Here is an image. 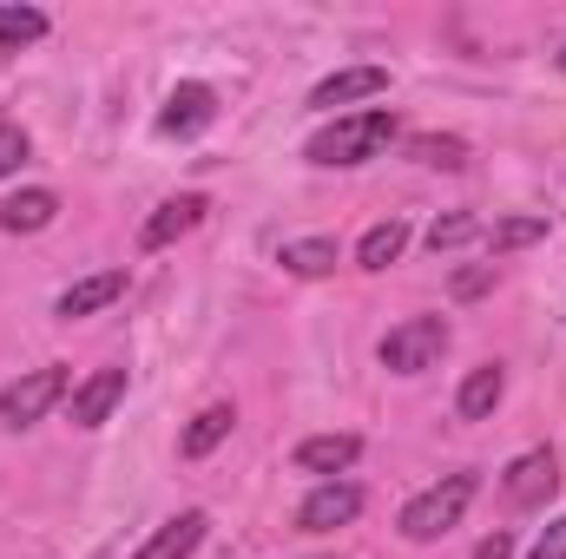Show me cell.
<instances>
[{
  "label": "cell",
  "mask_w": 566,
  "mask_h": 559,
  "mask_svg": "<svg viewBox=\"0 0 566 559\" xmlns=\"http://www.w3.org/2000/svg\"><path fill=\"white\" fill-rule=\"evenodd\" d=\"M527 559H566V514H560V520H547V534L534 540V553H527Z\"/></svg>",
  "instance_id": "25"
},
{
  "label": "cell",
  "mask_w": 566,
  "mask_h": 559,
  "mask_svg": "<svg viewBox=\"0 0 566 559\" xmlns=\"http://www.w3.org/2000/svg\"><path fill=\"white\" fill-rule=\"evenodd\" d=\"M363 514V487L356 481H323L303 507H296V527L303 534H336V527H349Z\"/></svg>",
  "instance_id": "6"
},
{
  "label": "cell",
  "mask_w": 566,
  "mask_h": 559,
  "mask_svg": "<svg viewBox=\"0 0 566 559\" xmlns=\"http://www.w3.org/2000/svg\"><path fill=\"white\" fill-rule=\"evenodd\" d=\"M119 296H126V271H93V277H80L73 289H60L53 316H60V323H80V316H93V309H106V303H119Z\"/></svg>",
  "instance_id": "12"
},
{
  "label": "cell",
  "mask_w": 566,
  "mask_h": 559,
  "mask_svg": "<svg viewBox=\"0 0 566 559\" xmlns=\"http://www.w3.org/2000/svg\"><path fill=\"white\" fill-rule=\"evenodd\" d=\"M541 238H547V218H494V224L481 231V244H488L494 257L527 251V244H541Z\"/></svg>",
  "instance_id": "19"
},
{
  "label": "cell",
  "mask_w": 566,
  "mask_h": 559,
  "mask_svg": "<svg viewBox=\"0 0 566 559\" xmlns=\"http://www.w3.org/2000/svg\"><path fill=\"white\" fill-rule=\"evenodd\" d=\"M60 218V198L46 191V184H33V191H13L7 204H0V231H13V238H27V231H46Z\"/></svg>",
  "instance_id": "15"
},
{
  "label": "cell",
  "mask_w": 566,
  "mask_h": 559,
  "mask_svg": "<svg viewBox=\"0 0 566 559\" xmlns=\"http://www.w3.org/2000/svg\"><path fill=\"white\" fill-rule=\"evenodd\" d=\"M277 264L290 277H329L336 271V238H296V244H283Z\"/></svg>",
  "instance_id": "18"
},
{
  "label": "cell",
  "mask_w": 566,
  "mask_h": 559,
  "mask_svg": "<svg viewBox=\"0 0 566 559\" xmlns=\"http://www.w3.org/2000/svg\"><path fill=\"white\" fill-rule=\"evenodd\" d=\"M218 119V93L205 86V80H185V86H171V99H165V113H158V133L165 139H191V133H205Z\"/></svg>",
  "instance_id": "7"
},
{
  "label": "cell",
  "mask_w": 566,
  "mask_h": 559,
  "mask_svg": "<svg viewBox=\"0 0 566 559\" xmlns=\"http://www.w3.org/2000/svg\"><path fill=\"white\" fill-rule=\"evenodd\" d=\"M402 139V119L389 113V106H369V113H343L336 126H323L316 139L303 145V158L310 165H323V171H349V165H369V158H382L389 145Z\"/></svg>",
  "instance_id": "1"
},
{
  "label": "cell",
  "mask_w": 566,
  "mask_h": 559,
  "mask_svg": "<svg viewBox=\"0 0 566 559\" xmlns=\"http://www.w3.org/2000/svg\"><path fill=\"white\" fill-rule=\"evenodd\" d=\"M514 553V540H507V534H494V540H481V547H474V559H507Z\"/></svg>",
  "instance_id": "26"
},
{
  "label": "cell",
  "mask_w": 566,
  "mask_h": 559,
  "mask_svg": "<svg viewBox=\"0 0 566 559\" xmlns=\"http://www.w3.org/2000/svg\"><path fill=\"white\" fill-rule=\"evenodd\" d=\"M554 487H560V461H554V447H527V454L507 467V481H501L507 507H547Z\"/></svg>",
  "instance_id": "5"
},
{
  "label": "cell",
  "mask_w": 566,
  "mask_h": 559,
  "mask_svg": "<svg viewBox=\"0 0 566 559\" xmlns=\"http://www.w3.org/2000/svg\"><path fill=\"white\" fill-rule=\"evenodd\" d=\"M205 527H211V520H205L198 507H185V514H171L133 559H191L198 547H205Z\"/></svg>",
  "instance_id": "13"
},
{
  "label": "cell",
  "mask_w": 566,
  "mask_h": 559,
  "mask_svg": "<svg viewBox=\"0 0 566 559\" xmlns=\"http://www.w3.org/2000/svg\"><path fill=\"white\" fill-rule=\"evenodd\" d=\"M231 428H238V409H231V402H211L205 415H198L191 428H185V441H178V454H185V461H205V454H211V447H218V441H224Z\"/></svg>",
  "instance_id": "17"
},
{
  "label": "cell",
  "mask_w": 566,
  "mask_h": 559,
  "mask_svg": "<svg viewBox=\"0 0 566 559\" xmlns=\"http://www.w3.org/2000/svg\"><path fill=\"white\" fill-rule=\"evenodd\" d=\"M33 40H46V13L40 7H0V53H20Z\"/></svg>",
  "instance_id": "21"
},
{
  "label": "cell",
  "mask_w": 566,
  "mask_h": 559,
  "mask_svg": "<svg viewBox=\"0 0 566 559\" xmlns=\"http://www.w3.org/2000/svg\"><path fill=\"white\" fill-rule=\"evenodd\" d=\"M474 474H441L434 487H422L409 507H402V540H416V547H428V540H441V534H454L461 527V514H468V500H474Z\"/></svg>",
  "instance_id": "2"
},
{
  "label": "cell",
  "mask_w": 566,
  "mask_h": 559,
  "mask_svg": "<svg viewBox=\"0 0 566 559\" xmlns=\"http://www.w3.org/2000/svg\"><path fill=\"white\" fill-rule=\"evenodd\" d=\"M560 66H566V53H560Z\"/></svg>",
  "instance_id": "27"
},
{
  "label": "cell",
  "mask_w": 566,
  "mask_h": 559,
  "mask_svg": "<svg viewBox=\"0 0 566 559\" xmlns=\"http://www.w3.org/2000/svg\"><path fill=\"white\" fill-rule=\"evenodd\" d=\"M66 395H73V376H66L60 362L27 369L20 382H7V389H0V428H33L46 409H60Z\"/></svg>",
  "instance_id": "4"
},
{
  "label": "cell",
  "mask_w": 566,
  "mask_h": 559,
  "mask_svg": "<svg viewBox=\"0 0 566 559\" xmlns=\"http://www.w3.org/2000/svg\"><path fill=\"white\" fill-rule=\"evenodd\" d=\"M501 395H507V369H501V362H481V369H468V376H461L454 415H461V421H488L494 409H501Z\"/></svg>",
  "instance_id": "14"
},
{
  "label": "cell",
  "mask_w": 566,
  "mask_h": 559,
  "mask_svg": "<svg viewBox=\"0 0 566 559\" xmlns=\"http://www.w3.org/2000/svg\"><path fill=\"white\" fill-rule=\"evenodd\" d=\"M402 251H409V224H402V218H389V224H369V231H363L356 264H363V271H389Z\"/></svg>",
  "instance_id": "16"
},
{
  "label": "cell",
  "mask_w": 566,
  "mask_h": 559,
  "mask_svg": "<svg viewBox=\"0 0 566 559\" xmlns=\"http://www.w3.org/2000/svg\"><path fill=\"white\" fill-rule=\"evenodd\" d=\"M409 158L428 165V171H468V145L441 139V133H416V139H409Z\"/></svg>",
  "instance_id": "22"
},
{
  "label": "cell",
  "mask_w": 566,
  "mask_h": 559,
  "mask_svg": "<svg viewBox=\"0 0 566 559\" xmlns=\"http://www.w3.org/2000/svg\"><path fill=\"white\" fill-rule=\"evenodd\" d=\"M376 93H389V73L382 66H343V73H329L310 93V106L316 113H336V106H356V99H376Z\"/></svg>",
  "instance_id": "10"
},
{
  "label": "cell",
  "mask_w": 566,
  "mask_h": 559,
  "mask_svg": "<svg viewBox=\"0 0 566 559\" xmlns=\"http://www.w3.org/2000/svg\"><path fill=\"white\" fill-rule=\"evenodd\" d=\"M481 231H488V224H481L474 211H448V218H434V224H428V251L441 257V251H461V244H481Z\"/></svg>",
  "instance_id": "20"
},
{
  "label": "cell",
  "mask_w": 566,
  "mask_h": 559,
  "mask_svg": "<svg viewBox=\"0 0 566 559\" xmlns=\"http://www.w3.org/2000/svg\"><path fill=\"white\" fill-rule=\"evenodd\" d=\"M205 211H211V198H205V191H178V198H165V204L145 218L139 244H145V251H165V244H178L185 231H198V224H205Z\"/></svg>",
  "instance_id": "9"
},
{
  "label": "cell",
  "mask_w": 566,
  "mask_h": 559,
  "mask_svg": "<svg viewBox=\"0 0 566 559\" xmlns=\"http://www.w3.org/2000/svg\"><path fill=\"white\" fill-rule=\"evenodd\" d=\"M461 303H474L481 289H494V264H474V271H454V283H448Z\"/></svg>",
  "instance_id": "24"
},
{
  "label": "cell",
  "mask_w": 566,
  "mask_h": 559,
  "mask_svg": "<svg viewBox=\"0 0 566 559\" xmlns=\"http://www.w3.org/2000/svg\"><path fill=\"white\" fill-rule=\"evenodd\" d=\"M119 402H126V369H93V376L66 395V415H73V428H106Z\"/></svg>",
  "instance_id": "8"
},
{
  "label": "cell",
  "mask_w": 566,
  "mask_h": 559,
  "mask_svg": "<svg viewBox=\"0 0 566 559\" xmlns=\"http://www.w3.org/2000/svg\"><path fill=\"white\" fill-rule=\"evenodd\" d=\"M441 349H448V323L441 316H409V323H396L389 336H382V369L389 376H428L434 362H441Z\"/></svg>",
  "instance_id": "3"
},
{
  "label": "cell",
  "mask_w": 566,
  "mask_h": 559,
  "mask_svg": "<svg viewBox=\"0 0 566 559\" xmlns=\"http://www.w3.org/2000/svg\"><path fill=\"white\" fill-rule=\"evenodd\" d=\"M27 151H33V139H27L20 126H7V119H0V178H7V171H20V165H27Z\"/></svg>",
  "instance_id": "23"
},
{
  "label": "cell",
  "mask_w": 566,
  "mask_h": 559,
  "mask_svg": "<svg viewBox=\"0 0 566 559\" xmlns=\"http://www.w3.org/2000/svg\"><path fill=\"white\" fill-rule=\"evenodd\" d=\"M356 454H363L356 434H310V441H296V474H323V481H336V474L356 467Z\"/></svg>",
  "instance_id": "11"
}]
</instances>
